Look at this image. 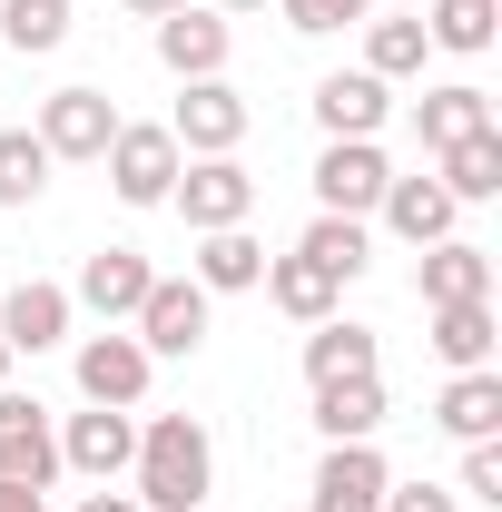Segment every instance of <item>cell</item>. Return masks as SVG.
Segmentation results:
<instances>
[{"label":"cell","instance_id":"6da1fadb","mask_svg":"<svg viewBox=\"0 0 502 512\" xmlns=\"http://www.w3.org/2000/svg\"><path fill=\"white\" fill-rule=\"evenodd\" d=\"M138 512H197L207 503V483H217V444H207V424L197 414H158V424H138Z\"/></svg>","mask_w":502,"mask_h":512},{"label":"cell","instance_id":"7a4b0ae2","mask_svg":"<svg viewBox=\"0 0 502 512\" xmlns=\"http://www.w3.org/2000/svg\"><path fill=\"white\" fill-rule=\"evenodd\" d=\"M128 335H138L148 355H197V345H207V286H197V276H158V286L138 296Z\"/></svg>","mask_w":502,"mask_h":512},{"label":"cell","instance_id":"3957f363","mask_svg":"<svg viewBox=\"0 0 502 512\" xmlns=\"http://www.w3.org/2000/svg\"><path fill=\"white\" fill-rule=\"evenodd\" d=\"M168 207L188 217L197 237H217V227H247V207H256V178L237 168V158H197V168H178Z\"/></svg>","mask_w":502,"mask_h":512},{"label":"cell","instance_id":"277c9868","mask_svg":"<svg viewBox=\"0 0 502 512\" xmlns=\"http://www.w3.org/2000/svg\"><path fill=\"white\" fill-rule=\"evenodd\" d=\"M384 148L375 138H325V158H315V207L325 217H375V197H384Z\"/></svg>","mask_w":502,"mask_h":512},{"label":"cell","instance_id":"5b68a950","mask_svg":"<svg viewBox=\"0 0 502 512\" xmlns=\"http://www.w3.org/2000/svg\"><path fill=\"white\" fill-rule=\"evenodd\" d=\"M178 138L168 128H128L119 119V138H109V188L128 197V207H168V188H178Z\"/></svg>","mask_w":502,"mask_h":512},{"label":"cell","instance_id":"8992f818","mask_svg":"<svg viewBox=\"0 0 502 512\" xmlns=\"http://www.w3.org/2000/svg\"><path fill=\"white\" fill-rule=\"evenodd\" d=\"M168 138H178V158H237V138H247V99H237L227 79H188Z\"/></svg>","mask_w":502,"mask_h":512},{"label":"cell","instance_id":"52a82bcc","mask_svg":"<svg viewBox=\"0 0 502 512\" xmlns=\"http://www.w3.org/2000/svg\"><path fill=\"white\" fill-rule=\"evenodd\" d=\"M0 483H30V493L60 483V434H50V414H40L30 394H10V384H0Z\"/></svg>","mask_w":502,"mask_h":512},{"label":"cell","instance_id":"ba28073f","mask_svg":"<svg viewBox=\"0 0 502 512\" xmlns=\"http://www.w3.org/2000/svg\"><path fill=\"white\" fill-rule=\"evenodd\" d=\"M109 138H119L109 89H50L40 99V148L50 158H109Z\"/></svg>","mask_w":502,"mask_h":512},{"label":"cell","instance_id":"9c48e42d","mask_svg":"<svg viewBox=\"0 0 502 512\" xmlns=\"http://www.w3.org/2000/svg\"><path fill=\"white\" fill-rule=\"evenodd\" d=\"M128 463H138V424H128L119 404H89V414H69V434H60V473L119 483Z\"/></svg>","mask_w":502,"mask_h":512},{"label":"cell","instance_id":"30bf717a","mask_svg":"<svg viewBox=\"0 0 502 512\" xmlns=\"http://www.w3.org/2000/svg\"><path fill=\"white\" fill-rule=\"evenodd\" d=\"M158 286V266L138 247H99L89 266H79V286H69V306H89V316H109V325H128L138 316V296Z\"/></svg>","mask_w":502,"mask_h":512},{"label":"cell","instance_id":"8fae6325","mask_svg":"<svg viewBox=\"0 0 502 512\" xmlns=\"http://www.w3.org/2000/svg\"><path fill=\"white\" fill-rule=\"evenodd\" d=\"M148 365H158V355H148L138 335H119V325H109V335H89V345H79V394L128 414V404L148 394Z\"/></svg>","mask_w":502,"mask_h":512},{"label":"cell","instance_id":"7c38bea8","mask_svg":"<svg viewBox=\"0 0 502 512\" xmlns=\"http://www.w3.org/2000/svg\"><path fill=\"white\" fill-rule=\"evenodd\" d=\"M60 335H69V286L20 276V286L0 296V345H10V355H50Z\"/></svg>","mask_w":502,"mask_h":512},{"label":"cell","instance_id":"4fadbf2b","mask_svg":"<svg viewBox=\"0 0 502 512\" xmlns=\"http://www.w3.org/2000/svg\"><path fill=\"white\" fill-rule=\"evenodd\" d=\"M384 453L375 444H325L315 463V512H384Z\"/></svg>","mask_w":502,"mask_h":512},{"label":"cell","instance_id":"5bb4252c","mask_svg":"<svg viewBox=\"0 0 502 512\" xmlns=\"http://www.w3.org/2000/svg\"><path fill=\"white\" fill-rule=\"evenodd\" d=\"M424 306H483L493 296V247H463V237H434L424 247Z\"/></svg>","mask_w":502,"mask_h":512},{"label":"cell","instance_id":"9a60e30c","mask_svg":"<svg viewBox=\"0 0 502 512\" xmlns=\"http://www.w3.org/2000/svg\"><path fill=\"white\" fill-rule=\"evenodd\" d=\"M384 79L375 69H335V79H315V119H325V138H375L384 128Z\"/></svg>","mask_w":502,"mask_h":512},{"label":"cell","instance_id":"2e32d148","mask_svg":"<svg viewBox=\"0 0 502 512\" xmlns=\"http://www.w3.org/2000/svg\"><path fill=\"white\" fill-rule=\"evenodd\" d=\"M158 60L178 69V79H217V69H227V20H217V10H168V20H158Z\"/></svg>","mask_w":502,"mask_h":512},{"label":"cell","instance_id":"e0dca14e","mask_svg":"<svg viewBox=\"0 0 502 512\" xmlns=\"http://www.w3.org/2000/svg\"><path fill=\"white\" fill-rule=\"evenodd\" d=\"M375 217L404 237V247H434V237H453V197H443V178H384Z\"/></svg>","mask_w":502,"mask_h":512},{"label":"cell","instance_id":"ac0fdd59","mask_svg":"<svg viewBox=\"0 0 502 512\" xmlns=\"http://www.w3.org/2000/svg\"><path fill=\"white\" fill-rule=\"evenodd\" d=\"M375 424H384V375L315 384V434L325 444H375Z\"/></svg>","mask_w":502,"mask_h":512},{"label":"cell","instance_id":"d6986e66","mask_svg":"<svg viewBox=\"0 0 502 512\" xmlns=\"http://www.w3.org/2000/svg\"><path fill=\"white\" fill-rule=\"evenodd\" d=\"M434 424L453 434V444H493V434H502V375H493V365L453 375V384H443V404H434Z\"/></svg>","mask_w":502,"mask_h":512},{"label":"cell","instance_id":"ffe728a7","mask_svg":"<svg viewBox=\"0 0 502 512\" xmlns=\"http://www.w3.org/2000/svg\"><path fill=\"white\" fill-rule=\"evenodd\" d=\"M197 286H207V296H247V286H266V247H256L247 227L197 237Z\"/></svg>","mask_w":502,"mask_h":512},{"label":"cell","instance_id":"44dd1931","mask_svg":"<svg viewBox=\"0 0 502 512\" xmlns=\"http://www.w3.org/2000/svg\"><path fill=\"white\" fill-rule=\"evenodd\" d=\"M473 128H493V99L473 89V79H453V89H424V109H414V138L424 148H453V138H473Z\"/></svg>","mask_w":502,"mask_h":512},{"label":"cell","instance_id":"7402d4cb","mask_svg":"<svg viewBox=\"0 0 502 512\" xmlns=\"http://www.w3.org/2000/svg\"><path fill=\"white\" fill-rule=\"evenodd\" d=\"M345 375H375V325L325 316V325L306 335V384H345Z\"/></svg>","mask_w":502,"mask_h":512},{"label":"cell","instance_id":"603a6c76","mask_svg":"<svg viewBox=\"0 0 502 512\" xmlns=\"http://www.w3.org/2000/svg\"><path fill=\"white\" fill-rule=\"evenodd\" d=\"M266 296H276L296 325H325V316H335V276L306 266V256H266Z\"/></svg>","mask_w":502,"mask_h":512},{"label":"cell","instance_id":"cb8c5ba5","mask_svg":"<svg viewBox=\"0 0 502 512\" xmlns=\"http://www.w3.org/2000/svg\"><path fill=\"white\" fill-rule=\"evenodd\" d=\"M434 355L453 375L493 365V296H483V306H434Z\"/></svg>","mask_w":502,"mask_h":512},{"label":"cell","instance_id":"d4e9b609","mask_svg":"<svg viewBox=\"0 0 502 512\" xmlns=\"http://www.w3.org/2000/svg\"><path fill=\"white\" fill-rule=\"evenodd\" d=\"M493 188H502V128L453 138V148H443V197L463 207V197H493Z\"/></svg>","mask_w":502,"mask_h":512},{"label":"cell","instance_id":"484cf974","mask_svg":"<svg viewBox=\"0 0 502 512\" xmlns=\"http://www.w3.org/2000/svg\"><path fill=\"white\" fill-rule=\"evenodd\" d=\"M296 256L325 266L335 286H355V276H365V217H315L306 237H296Z\"/></svg>","mask_w":502,"mask_h":512},{"label":"cell","instance_id":"4316f807","mask_svg":"<svg viewBox=\"0 0 502 512\" xmlns=\"http://www.w3.org/2000/svg\"><path fill=\"white\" fill-rule=\"evenodd\" d=\"M50 148H40V128H0V207H30V197L50 188Z\"/></svg>","mask_w":502,"mask_h":512},{"label":"cell","instance_id":"83f0119b","mask_svg":"<svg viewBox=\"0 0 502 512\" xmlns=\"http://www.w3.org/2000/svg\"><path fill=\"white\" fill-rule=\"evenodd\" d=\"M493 20H502V0H434V20H424V40H443V50H493Z\"/></svg>","mask_w":502,"mask_h":512},{"label":"cell","instance_id":"f1b7e54d","mask_svg":"<svg viewBox=\"0 0 502 512\" xmlns=\"http://www.w3.org/2000/svg\"><path fill=\"white\" fill-rule=\"evenodd\" d=\"M0 40H10V50H60L69 40V0H0Z\"/></svg>","mask_w":502,"mask_h":512},{"label":"cell","instance_id":"f546056e","mask_svg":"<svg viewBox=\"0 0 502 512\" xmlns=\"http://www.w3.org/2000/svg\"><path fill=\"white\" fill-rule=\"evenodd\" d=\"M424 50H434V40H424V20H375V30H365V69H375V79L424 69Z\"/></svg>","mask_w":502,"mask_h":512},{"label":"cell","instance_id":"4dcf8cb0","mask_svg":"<svg viewBox=\"0 0 502 512\" xmlns=\"http://www.w3.org/2000/svg\"><path fill=\"white\" fill-rule=\"evenodd\" d=\"M276 10H286V30H345V20H375V0H276Z\"/></svg>","mask_w":502,"mask_h":512},{"label":"cell","instance_id":"1f68e13d","mask_svg":"<svg viewBox=\"0 0 502 512\" xmlns=\"http://www.w3.org/2000/svg\"><path fill=\"white\" fill-rule=\"evenodd\" d=\"M463 493L473 503H502V444H463Z\"/></svg>","mask_w":502,"mask_h":512},{"label":"cell","instance_id":"d6a6232c","mask_svg":"<svg viewBox=\"0 0 502 512\" xmlns=\"http://www.w3.org/2000/svg\"><path fill=\"white\" fill-rule=\"evenodd\" d=\"M384 512H463V503L434 493V483H384Z\"/></svg>","mask_w":502,"mask_h":512},{"label":"cell","instance_id":"836d02e7","mask_svg":"<svg viewBox=\"0 0 502 512\" xmlns=\"http://www.w3.org/2000/svg\"><path fill=\"white\" fill-rule=\"evenodd\" d=\"M0 512H50V503H40L30 483H0Z\"/></svg>","mask_w":502,"mask_h":512},{"label":"cell","instance_id":"e575fe53","mask_svg":"<svg viewBox=\"0 0 502 512\" xmlns=\"http://www.w3.org/2000/svg\"><path fill=\"white\" fill-rule=\"evenodd\" d=\"M79 512H138V503H128V493H89Z\"/></svg>","mask_w":502,"mask_h":512},{"label":"cell","instance_id":"d590c367","mask_svg":"<svg viewBox=\"0 0 502 512\" xmlns=\"http://www.w3.org/2000/svg\"><path fill=\"white\" fill-rule=\"evenodd\" d=\"M128 10H138V20H168V10H188V0H128Z\"/></svg>","mask_w":502,"mask_h":512},{"label":"cell","instance_id":"8d00e7d4","mask_svg":"<svg viewBox=\"0 0 502 512\" xmlns=\"http://www.w3.org/2000/svg\"><path fill=\"white\" fill-rule=\"evenodd\" d=\"M217 10H266V0H217Z\"/></svg>","mask_w":502,"mask_h":512},{"label":"cell","instance_id":"74e56055","mask_svg":"<svg viewBox=\"0 0 502 512\" xmlns=\"http://www.w3.org/2000/svg\"><path fill=\"white\" fill-rule=\"evenodd\" d=\"M0 384H10V345H0Z\"/></svg>","mask_w":502,"mask_h":512}]
</instances>
